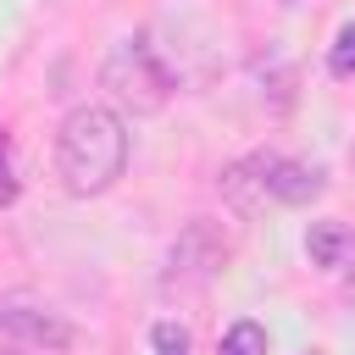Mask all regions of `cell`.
Listing matches in <instances>:
<instances>
[{
    "label": "cell",
    "mask_w": 355,
    "mask_h": 355,
    "mask_svg": "<svg viewBox=\"0 0 355 355\" xmlns=\"http://www.w3.org/2000/svg\"><path fill=\"white\" fill-rule=\"evenodd\" d=\"M216 355H266V327L261 322H233L222 333V349Z\"/></svg>",
    "instance_id": "cell-7"
},
{
    "label": "cell",
    "mask_w": 355,
    "mask_h": 355,
    "mask_svg": "<svg viewBox=\"0 0 355 355\" xmlns=\"http://www.w3.org/2000/svg\"><path fill=\"white\" fill-rule=\"evenodd\" d=\"M255 161V183H261V200H277V205H311L327 178L322 166L311 161H294V155H250Z\"/></svg>",
    "instance_id": "cell-5"
},
{
    "label": "cell",
    "mask_w": 355,
    "mask_h": 355,
    "mask_svg": "<svg viewBox=\"0 0 355 355\" xmlns=\"http://www.w3.org/2000/svg\"><path fill=\"white\" fill-rule=\"evenodd\" d=\"M0 333L6 338H17V344H28V349H67L78 333H72V322L61 316V311H50L39 294H28V288H17V294H0Z\"/></svg>",
    "instance_id": "cell-4"
},
{
    "label": "cell",
    "mask_w": 355,
    "mask_h": 355,
    "mask_svg": "<svg viewBox=\"0 0 355 355\" xmlns=\"http://www.w3.org/2000/svg\"><path fill=\"white\" fill-rule=\"evenodd\" d=\"M327 72H333V78H355V22L338 28V39H333V50H327Z\"/></svg>",
    "instance_id": "cell-9"
},
{
    "label": "cell",
    "mask_w": 355,
    "mask_h": 355,
    "mask_svg": "<svg viewBox=\"0 0 355 355\" xmlns=\"http://www.w3.org/2000/svg\"><path fill=\"white\" fill-rule=\"evenodd\" d=\"M17 189H22V178H17V150H11V133L0 128V211L17 200Z\"/></svg>",
    "instance_id": "cell-10"
},
{
    "label": "cell",
    "mask_w": 355,
    "mask_h": 355,
    "mask_svg": "<svg viewBox=\"0 0 355 355\" xmlns=\"http://www.w3.org/2000/svg\"><path fill=\"white\" fill-rule=\"evenodd\" d=\"M55 172L72 194H105L128 172V128L111 105H72L55 128Z\"/></svg>",
    "instance_id": "cell-1"
},
{
    "label": "cell",
    "mask_w": 355,
    "mask_h": 355,
    "mask_svg": "<svg viewBox=\"0 0 355 355\" xmlns=\"http://www.w3.org/2000/svg\"><path fill=\"white\" fill-rule=\"evenodd\" d=\"M222 261H227V239L216 233V222H189L183 233H178V244L166 250V272H161V283L166 288H205L216 272H222Z\"/></svg>",
    "instance_id": "cell-3"
},
{
    "label": "cell",
    "mask_w": 355,
    "mask_h": 355,
    "mask_svg": "<svg viewBox=\"0 0 355 355\" xmlns=\"http://www.w3.org/2000/svg\"><path fill=\"white\" fill-rule=\"evenodd\" d=\"M100 83L105 94L116 100V111H133V116H155L166 100H172V72L166 61L155 55L150 39H116L100 61Z\"/></svg>",
    "instance_id": "cell-2"
},
{
    "label": "cell",
    "mask_w": 355,
    "mask_h": 355,
    "mask_svg": "<svg viewBox=\"0 0 355 355\" xmlns=\"http://www.w3.org/2000/svg\"><path fill=\"white\" fill-rule=\"evenodd\" d=\"M305 255H311L316 266H327V272H344V266H355V233H349L344 222H311Z\"/></svg>",
    "instance_id": "cell-6"
},
{
    "label": "cell",
    "mask_w": 355,
    "mask_h": 355,
    "mask_svg": "<svg viewBox=\"0 0 355 355\" xmlns=\"http://www.w3.org/2000/svg\"><path fill=\"white\" fill-rule=\"evenodd\" d=\"M150 344H155L161 355H194V338H189L183 322H155V327H150Z\"/></svg>",
    "instance_id": "cell-8"
},
{
    "label": "cell",
    "mask_w": 355,
    "mask_h": 355,
    "mask_svg": "<svg viewBox=\"0 0 355 355\" xmlns=\"http://www.w3.org/2000/svg\"><path fill=\"white\" fill-rule=\"evenodd\" d=\"M349 166H355V144H349Z\"/></svg>",
    "instance_id": "cell-11"
}]
</instances>
